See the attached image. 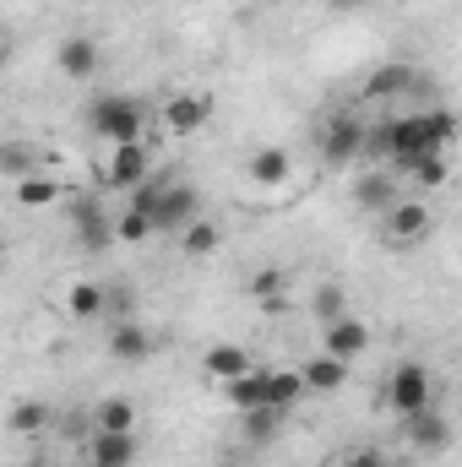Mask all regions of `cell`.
<instances>
[{
	"label": "cell",
	"instance_id": "obj_1",
	"mask_svg": "<svg viewBox=\"0 0 462 467\" xmlns=\"http://www.w3.org/2000/svg\"><path fill=\"white\" fill-rule=\"evenodd\" d=\"M457 141V115L452 109H419V115H397L386 119V163L403 174L414 158L446 152Z\"/></svg>",
	"mask_w": 462,
	"mask_h": 467
},
{
	"label": "cell",
	"instance_id": "obj_2",
	"mask_svg": "<svg viewBox=\"0 0 462 467\" xmlns=\"http://www.w3.org/2000/svg\"><path fill=\"white\" fill-rule=\"evenodd\" d=\"M142 125H147V109L125 93H104L88 104V130L104 141V147H125V141H142Z\"/></svg>",
	"mask_w": 462,
	"mask_h": 467
},
{
	"label": "cell",
	"instance_id": "obj_3",
	"mask_svg": "<svg viewBox=\"0 0 462 467\" xmlns=\"http://www.w3.org/2000/svg\"><path fill=\"white\" fill-rule=\"evenodd\" d=\"M386 402H392L397 419H414L419 408H436V375H430V364L425 358H403L392 369V380H386Z\"/></svg>",
	"mask_w": 462,
	"mask_h": 467
},
{
	"label": "cell",
	"instance_id": "obj_4",
	"mask_svg": "<svg viewBox=\"0 0 462 467\" xmlns=\"http://www.w3.org/2000/svg\"><path fill=\"white\" fill-rule=\"evenodd\" d=\"M66 223H71V239L88 250V255H104L110 244H115V213L99 202V196H71L66 202Z\"/></svg>",
	"mask_w": 462,
	"mask_h": 467
},
{
	"label": "cell",
	"instance_id": "obj_5",
	"mask_svg": "<svg viewBox=\"0 0 462 467\" xmlns=\"http://www.w3.org/2000/svg\"><path fill=\"white\" fill-rule=\"evenodd\" d=\"M147 218H152V234H180V229H191V223L202 218V196H196L185 180H169Z\"/></svg>",
	"mask_w": 462,
	"mask_h": 467
},
{
	"label": "cell",
	"instance_id": "obj_6",
	"mask_svg": "<svg viewBox=\"0 0 462 467\" xmlns=\"http://www.w3.org/2000/svg\"><path fill=\"white\" fill-rule=\"evenodd\" d=\"M436 234V213L419 202V196H397L386 207V239L392 244H425Z\"/></svg>",
	"mask_w": 462,
	"mask_h": 467
},
{
	"label": "cell",
	"instance_id": "obj_7",
	"mask_svg": "<svg viewBox=\"0 0 462 467\" xmlns=\"http://www.w3.org/2000/svg\"><path fill=\"white\" fill-rule=\"evenodd\" d=\"M213 119V99L207 93H174L163 99V130L169 136H202Z\"/></svg>",
	"mask_w": 462,
	"mask_h": 467
},
{
	"label": "cell",
	"instance_id": "obj_8",
	"mask_svg": "<svg viewBox=\"0 0 462 467\" xmlns=\"http://www.w3.org/2000/svg\"><path fill=\"white\" fill-rule=\"evenodd\" d=\"M370 348V327L359 321V316H332V321H321V353H332V358H343V364H353L359 353Z\"/></svg>",
	"mask_w": 462,
	"mask_h": 467
},
{
	"label": "cell",
	"instance_id": "obj_9",
	"mask_svg": "<svg viewBox=\"0 0 462 467\" xmlns=\"http://www.w3.org/2000/svg\"><path fill=\"white\" fill-rule=\"evenodd\" d=\"M245 180H250V185H261V191L289 185V180H294V152H289V147H278V141L256 147V152L245 158Z\"/></svg>",
	"mask_w": 462,
	"mask_h": 467
},
{
	"label": "cell",
	"instance_id": "obj_10",
	"mask_svg": "<svg viewBox=\"0 0 462 467\" xmlns=\"http://www.w3.org/2000/svg\"><path fill=\"white\" fill-rule=\"evenodd\" d=\"M147 174H152V158H147L142 141L110 147V163H104V185H110V191H136Z\"/></svg>",
	"mask_w": 462,
	"mask_h": 467
},
{
	"label": "cell",
	"instance_id": "obj_11",
	"mask_svg": "<svg viewBox=\"0 0 462 467\" xmlns=\"http://www.w3.org/2000/svg\"><path fill=\"white\" fill-rule=\"evenodd\" d=\"M408 93H419V71L408 60H386L364 77V99H375V104H392V99H408Z\"/></svg>",
	"mask_w": 462,
	"mask_h": 467
},
{
	"label": "cell",
	"instance_id": "obj_12",
	"mask_svg": "<svg viewBox=\"0 0 462 467\" xmlns=\"http://www.w3.org/2000/svg\"><path fill=\"white\" fill-rule=\"evenodd\" d=\"M403 424H408V446L425 451V457H441V451L452 446V419H446L441 408H419V413L403 419Z\"/></svg>",
	"mask_w": 462,
	"mask_h": 467
},
{
	"label": "cell",
	"instance_id": "obj_13",
	"mask_svg": "<svg viewBox=\"0 0 462 467\" xmlns=\"http://www.w3.org/2000/svg\"><path fill=\"white\" fill-rule=\"evenodd\" d=\"M152 348H158V343H152V332H147L136 316H125V321L110 327V358H115V364H147Z\"/></svg>",
	"mask_w": 462,
	"mask_h": 467
},
{
	"label": "cell",
	"instance_id": "obj_14",
	"mask_svg": "<svg viewBox=\"0 0 462 467\" xmlns=\"http://www.w3.org/2000/svg\"><path fill=\"white\" fill-rule=\"evenodd\" d=\"M359 141H364V125L353 115H338L321 130V163H332V169L353 163V158H359Z\"/></svg>",
	"mask_w": 462,
	"mask_h": 467
},
{
	"label": "cell",
	"instance_id": "obj_15",
	"mask_svg": "<svg viewBox=\"0 0 462 467\" xmlns=\"http://www.w3.org/2000/svg\"><path fill=\"white\" fill-rule=\"evenodd\" d=\"M11 196H16V207H27V213H44V207H60V202H66V185H60L55 174L33 169V174L11 180Z\"/></svg>",
	"mask_w": 462,
	"mask_h": 467
},
{
	"label": "cell",
	"instance_id": "obj_16",
	"mask_svg": "<svg viewBox=\"0 0 462 467\" xmlns=\"http://www.w3.org/2000/svg\"><path fill=\"white\" fill-rule=\"evenodd\" d=\"M294 369H299L305 391H321V397H332V391H343L348 386V364L343 358H332V353H310V358L294 364Z\"/></svg>",
	"mask_w": 462,
	"mask_h": 467
},
{
	"label": "cell",
	"instance_id": "obj_17",
	"mask_svg": "<svg viewBox=\"0 0 462 467\" xmlns=\"http://www.w3.org/2000/svg\"><path fill=\"white\" fill-rule=\"evenodd\" d=\"M55 66H60V77H71V82H88L93 71H99V44L93 38H60V49H55Z\"/></svg>",
	"mask_w": 462,
	"mask_h": 467
},
{
	"label": "cell",
	"instance_id": "obj_18",
	"mask_svg": "<svg viewBox=\"0 0 462 467\" xmlns=\"http://www.w3.org/2000/svg\"><path fill=\"white\" fill-rule=\"evenodd\" d=\"M82 451H88L93 467H136V435H104V430H93Z\"/></svg>",
	"mask_w": 462,
	"mask_h": 467
},
{
	"label": "cell",
	"instance_id": "obj_19",
	"mask_svg": "<svg viewBox=\"0 0 462 467\" xmlns=\"http://www.w3.org/2000/svg\"><path fill=\"white\" fill-rule=\"evenodd\" d=\"M250 364H256V358H250V348H239V343H213V348L202 353V375L218 380V386L234 380V375H245Z\"/></svg>",
	"mask_w": 462,
	"mask_h": 467
},
{
	"label": "cell",
	"instance_id": "obj_20",
	"mask_svg": "<svg viewBox=\"0 0 462 467\" xmlns=\"http://www.w3.org/2000/svg\"><path fill=\"white\" fill-rule=\"evenodd\" d=\"M224 397H229V408H239V413H250V408H267V369H261V364H250L245 375L224 380Z\"/></svg>",
	"mask_w": 462,
	"mask_h": 467
},
{
	"label": "cell",
	"instance_id": "obj_21",
	"mask_svg": "<svg viewBox=\"0 0 462 467\" xmlns=\"http://www.w3.org/2000/svg\"><path fill=\"white\" fill-rule=\"evenodd\" d=\"M88 419L104 435H136V402L131 397H104L99 408H88Z\"/></svg>",
	"mask_w": 462,
	"mask_h": 467
},
{
	"label": "cell",
	"instance_id": "obj_22",
	"mask_svg": "<svg viewBox=\"0 0 462 467\" xmlns=\"http://www.w3.org/2000/svg\"><path fill=\"white\" fill-rule=\"evenodd\" d=\"M49 424H55V408L38 402V397H22V402H11V413H5V430H11V435H44Z\"/></svg>",
	"mask_w": 462,
	"mask_h": 467
},
{
	"label": "cell",
	"instance_id": "obj_23",
	"mask_svg": "<svg viewBox=\"0 0 462 467\" xmlns=\"http://www.w3.org/2000/svg\"><path fill=\"white\" fill-rule=\"evenodd\" d=\"M299 397H305V380H299V369H267V408H278V413H294V408H299Z\"/></svg>",
	"mask_w": 462,
	"mask_h": 467
},
{
	"label": "cell",
	"instance_id": "obj_24",
	"mask_svg": "<svg viewBox=\"0 0 462 467\" xmlns=\"http://www.w3.org/2000/svg\"><path fill=\"white\" fill-rule=\"evenodd\" d=\"M392 202H397V191H392L386 174H364V180H353V207H359V213H386Z\"/></svg>",
	"mask_w": 462,
	"mask_h": 467
},
{
	"label": "cell",
	"instance_id": "obj_25",
	"mask_svg": "<svg viewBox=\"0 0 462 467\" xmlns=\"http://www.w3.org/2000/svg\"><path fill=\"white\" fill-rule=\"evenodd\" d=\"M66 316H71V321H104V288H99V283H71Z\"/></svg>",
	"mask_w": 462,
	"mask_h": 467
},
{
	"label": "cell",
	"instance_id": "obj_26",
	"mask_svg": "<svg viewBox=\"0 0 462 467\" xmlns=\"http://www.w3.org/2000/svg\"><path fill=\"white\" fill-rule=\"evenodd\" d=\"M283 419H289V413H278V408H250V413H239V430H245L250 446H267V441H278Z\"/></svg>",
	"mask_w": 462,
	"mask_h": 467
},
{
	"label": "cell",
	"instance_id": "obj_27",
	"mask_svg": "<svg viewBox=\"0 0 462 467\" xmlns=\"http://www.w3.org/2000/svg\"><path fill=\"white\" fill-rule=\"evenodd\" d=\"M218 244H224V229H218L213 218H196L191 229H180V250H185L191 261H202V255H213Z\"/></svg>",
	"mask_w": 462,
	"mask_h": 467
},
{
	"label": "cell",
	"instance_id": "obj_28",
	"mask_svg": "<svg viewBox=\"0 0 462 467\" xmlns=\"http://www.w3.org/2000/svg\"><path fill=\"white\" fill-rule=\"evenodd\" d=\"M38 169V147L33 141H0V180H22Z\"/></svg>",
	"mask_w": 462,
	"mask_h": 467
},
{
	"label": "cell",
	"instance_id": "obj_29",
	"mask_svg": "<svg viewBox=\"0 0 462 467\" xmlns=\"http://www.w3.org/2000/svg\"><path fill=\"white\" fill-rule=\"evenodd\" d=\"M403 174H408V180L419 185V196H425V191H441L452 169H446V152H430V158H414V163H408Z\"/></svg>",
	"mask_w": 462,
	"mask_h": 467
},
{
	"label": "cell",
	"instance_id": "obj_30",
	"mask_svg": "<svg viewBox=\"0 0 462 467\" xmlns=\"http://www.w3.org/2000/svg\"><path fill=\"white\" fill-rule=\"evenodd\" d=\"M278 294H289V272L283 266H256L250 277H245V299H278Z\"/></svg>",
	"mask_w": 462,
	"mask_h": 467
},
{
	"label": "cell",
	"instance_id": "obj_31",
	"mask_svg": "<svg viewBox=\"0 0 462 467\" xmlns=\"http://www.w3.org/2000/svg\"><path fill=\"white\" fill-rule=\"evenodd\" d=\"M147 239H152V218L147 213H136V207L115 213V244H147Z\"/></svg>",
	"mask_w": 462,
	"mask_h": 467
},
{
	"label": "cell",
	"instance_id": "obj_32",
	"mask_svg": "<svg viewBox=\"0 0 462 467\" xmlns=\"http://www.w3.org/2000/svg\"><path fill=\"white\" fill-rule=\"evenodd\" d=\"M343 310H348L343 283H321V288H316V321H332V316H343Z\"/></svg>",
	"mask_w": 462,
	"mask_h": 467
},
{
	"label": "cell",
	"instance_id": "obj_33",
	"mask_svg": "<svg viewBox=\"0 0 462 467\" xmlns=\"http://www.w3.org/2000/svg\"><path fill=\"white\" fill-rule=\"evenodd\" d=\"M60 435L88 446V435H93V419H88V413H66V419H60Z\"/></svg>",
	"mask_w": 462,
	"mask_h": 467
},
{
	"label": "cell",
	"instance_id": "obj_34",
	"mask_svg": "<svg viewBox=\"0 0 462 467\" xmlns=\"http://www.w3.org/2000/svg\"><path fill=\"white\" fill-rule=\"evenodd\" d=\"M348 467H392V462H386L381 446H353V451H348Z\"/></svg>",
	"mask_w": 462,
	"mask_h": 467
},
{
	"label": "cell",
	"instance_id": "obj_35",
	"mask_svg": "<svg viewBox=\"0 0 462 467\" xmlns=\"http://www.w3.org/2000/svg\"><path fill=\"white\" fill-rule=\"evenodd\" d=\"M327 5H332V11H353V5H359V0H327Z\"/></svg>",
	"mask_w": 462,
	"mask_h": 467
},
{
	"label": "cell",
	"instance_id": "obj_36",
	"mask_svg": "<svg viewBox=\"0 0 462 467\" xmlns=\"http://www.w3.org/2000/svg\"><path fill=\"white\" fill-rule=\"evenodd\" d=\"M16 467H44V462H16Z\"/></svg>",
	"mask_w": 462,
	"mask_h": 467
}]
</instances>
